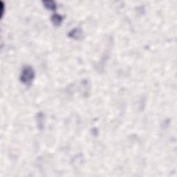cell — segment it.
<instances>
[{
    "mask_svg": "<svg viewBox=\"0 0 177 177\" xmlns=\"http://www.w3.org/2000/svg\"><path fill=\"white\" fill-rule=\"evenodd\" d=\"M63 17L60 15L57 14V13H55V14H53L51 17V21L52 23L56 26H59L61 25L62 22L63 21Z\"/></svg>",
    "mask_w": 177,
    "mask_h": 177,
    "instance_id": "obj_3",
    "label": "cell"
},
{
    "mask_svg": "<svg viewBox=\"0 0 177 177\" xmlns=\"http://www.w3.org/2000/svg\"><path fill=\"white\" fill-rule=\"evenodd\" d=\"M35 77L33 69L30 66H26L23 68L20 75V81L25 85L31 83Z\"/></svg>",
    "mask_w": 177,
    "mask_h": 177,
    "instance_id": "obj_1",
    "label": "cell"
},
{
    "mask_svg": "<svg viewBox=\"0 0 177 177\" xmlns=\"http://www.w3.org/2000/svg\"><path fill=\"white\" fill-rule=\"evenodd\" d=\"M69 37L75 40H79L82 37V32L81 29L75 28L69 33Z\"/></svg>",
    "mask_w": 177,
    "mask_h": 177,
    "instance_id": "obj_2",
    "label": "cell"
},
{
    "mask_svg": "<svg viewBox=\"0 0 177 177\" xmlns=\"http://www.w3.org/2000/svg\"><path fill=\"white\" fill-rule=\"evenodd\" d=\"M42 3L48 10L55 11L57 9V4L54 1H44Z\"/></svg>",
    "mask_w": 177,
    "mask_h": 177,
    "instance_id": "obj_4",
    "label": "cell"
}]
</instances>
